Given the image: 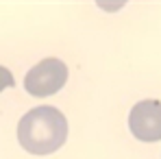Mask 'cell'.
<instances>
[{
    "instance_id": "cell-1",
    "label": "cell",
    "mask_w": 161,
    "mask_h": 159,
    "mask_svg": "<svg viewBox=\"0 0 161 159\" xmlns=\"http://www.w3.org/2000/svg\"><path fill=\"white\" fill-rule=\"evenodd\" d=\"M68 137V120L54 107H37L31 109L20 120L18 139L22 148L33 155H48L59 150Z\"/></svg>"
},
{
    "instance_id": "cell-2",
    "label": "cell",
    "mask_w": 161,
    "mask_h": 159,
    "mask_svg": "<svg viewBox=\"0 0 161 159\" xmlns=\"http://www.w3.org/2000/svg\"><path fill=\"white\" fill-rule=\"evenodd\" d=\"M68 81V68L61 59H44L33 65L24 77V87L31 96L44 98L57 94Z\"/></svg>"
},
{
    "instance_id": "cell-3",
    "label": "cell",
    "mask_w": 161,
    "mask_h": 159,
    "mask_svg": "<svg viewBox=\"0 0 161 159\" xmlns=\"http://www.w3.org/2000/svg\"><path fill=\"white\" fill-rule=\"evenodd\" d=\"M129 129L142 142H159L161 139V103L159 100H142L129 113Z\"/></svg>"
},
{
    "instance_id": "cell-4",
    "label": "cell",
    "mask_w": 161,
    "mask_h": 159,
    "mask_svg": "<svg viewBox=\"0 0 161 159\" xmlns=\"http://www.w3.org/2000/svg\"><path fill=\"white\" fill-rule=\"evenodd\" d=\"M13 74L4 68V65H0V92L2 89H7V87H13Z\"/></svg>"
}]
</instances>
